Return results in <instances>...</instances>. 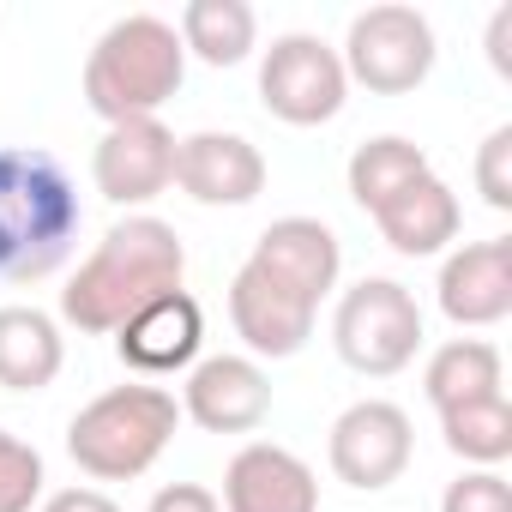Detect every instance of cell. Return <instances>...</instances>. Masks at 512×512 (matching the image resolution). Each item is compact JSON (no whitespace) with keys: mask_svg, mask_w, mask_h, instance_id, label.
Returning a JSON list of instances; mask_svg holds the SVG:
<instances>
[{"mask_svg":"<svg viewBox=\"0 0 512 512\" xmlns=\"http://www.w3.org/2000/svg\"><path fill=\"white\" fill-rule=\"evenodd\" d=\"M187 278V247L163 217H121L109 223V235L91 247V260L67 278L61 290V320L91 332V338H115L145 302L181 290Z\"/></svg>","mask_w":512,"mask_h":512,"instance_id":"6da1fadb","label":"cell"},{"mask_svg":"<svg viewBox=\"0 0 512 512\" xmlns=\"http://www.w3.org/2000/svg\"><path fill=\"white\" fill-rule=\"evenodd\" d=\"M79 223V187L61 169V157L37 145H0V278H55L79 241Z\"/></svg>","mask_w":512,"mask_h":512,"instance_id":"7a4b0ae2","label":"cell"},{"mask_svg":"<svg viewBox=\"0 0 512 512\" xmlns=\"http://www.w3.org/2000/svg\"><path fill=\"white\" fill-rule=\"evenodd\" d=\"M181 79H187V49H181L175 25L157 13H127L97 37V49L85 61V103L109 127L151 121L181 91Z\"/></svg>","mask_w":512,"mask_h":512,"instance_id":"3957f363","label":"cell"},{"mask_svg":"<svg viewBox=\"0 0 512 512\" xmlns=\"http://www.w3.org/2000/svg\"><path fill=\"white\" fill-rule=\"evenodd\" d=\"M175 428H181L175 392L133 380V386L97 392L67 422V452H73V464L91 482H133V476H145L163 458V446L175 440Z\"/></svg>","mask_w":512,"mask_h":512,"instance_id":"277c9868","label":"cell"},{"mask_svg":"<svg viewBox=\"0 0 512 512\" xmlns=\"http://www.w3.org/2000/svg\"><path fill=\"white\" fill-rule=\"evenodd\" d=\"M332 344H338L344 368L386 380V374L416 362V350H422V308H416V296L398 278H362V284H350L338 296Z\"/></svg>","mask_w":512,"mask_h":512,"instance_id":"5b68a950","label":"cell"},{"mask_svg":"<svg viewBox=\"0 0 512 512\" xmlns=\"http://www.w3.org/2000/svg\"><path fill=\"white\" fill-rule=\"evenodd\" d=\"M434 25L416 13V7H398V0H386V7H368L350 19V37L338 49L350 85H368L374 97H404L416 91L428 73H434Z\"/></svg>","mask_w":512,"mask_h":512,"instance_id":"8992f818","label":"cell"},{"mask_svg":"<svg viewBox=\"0 0 512 512\" xmlns=\"http://www.w3.org/2000/svg\"><path fill=\"white\" fill-rule=\"evenodd\" d=\"M260 103L284 127H326L350 103V73L326 37L284 31V37H272V49L260 61Z\"/></svg>","mask_w":512,"mask_h":512,"instance_id":"52a82bcc","label":"cell"},{"mask_svg":"<svg viewBox=\"0 0 512 512\" xmlns=\"http://www.w3.org/2000/svg\"><path fill=\"white\" fill-rule=\"evenodd\" d=\"M410 452H416V434H410V416L392 404V398H362L350 404L338 422H332V440H326V458H332V476L374 494L386 482H398L410 470Z\"/></svg>","mask_w":512,"mask_h":512,"instance_id":"ba28073f","label":"cell"},{"mask_svg":"<svg viewBox=\"0 0 512 512\" xmlns=\"http://www.w3.org/2000/svg\"><path fill=\"white\" fill-rule=\"evenodd\" d=\"M314 314L320 308L308 296H296L253 260H241V272L229 278V326L253 356H272V362L302 356V344L314 338Z\"/></svg>","mask_w":512,"mask_h":512,"instance_id":"9c48e42d","label":"cell"},{"mask_svg":"<svg viewBox=\"0 0 512 512\" xmlns=\"http://www.w3.org/2000/svg\"><path fill=\"white\" fill-rule=\"evenodd\" d=\"M91 181L109 205H151L157 193L175 187V133L157 115L151 121H115L97 139Z\"/></svg>","mask_w":512,"mask_h":512,"instance_id":"30bf717a","label":"cell"},{"mask_svg":"<svg viewBox=\"0 0 512 512\" xmlns=\"http://www.w3.org/2000/svg\"><path fill=\"white\" fill-rule=\"evenodd\" d=\"M181 416H193L205 434H253L272 416V380L253 356H205L187 368Z\"/></svg>","mask_w":512,"mask_h":512,"instance_id":"8fae6325","label":"cell"},{"mask_svg":"<svg viewBox=\"0 0 512 512\" xmlns=\"http://www.w3.org/2000/svg\"><path fill=\"white\" fill-rule=\"evenodd\" d=\"M175 187L193 205H253L266 193V157L241 133H187L175 139Z\"/></svg>","mask_w":512,"mask_h":512,"instance_id":"7c38bea8","label":"cell"},{"mask_svg":"<svg viewBox=\"0 0 512 512\" xmlns=\"http://www.w3.org/2000/svg\"><path fill=\"white\" fill-rule=\"evenodd\" d=\"M440 314L452 326H500L512 314V235L464 241L440 266Z\"/></svg>","mask_w":512,"mask_h":512,"instance_id":"4fadbf2b","label":"cell"},{"mask_svg":"<svg viewBox=\"0 0 512 512\" xmlns=\"http://www.w3.org/2000/svg\"><path fill=\"white\" fill-rule=\"evenodd\" d=\"M223 512H320L314 470L272 440H247L223 470Z\"/></svg>","mask_w":512,"mask_h":512,"instance_id":"5bb4252c","label":"cell"},{"mask_svg":"<svg viewBox=\"0 0 512 512\" xmlns=\"http://www.w3.org/2000/svg\"><path fill=\"white\" fill-rule=\"evenodd\" d=\"M253 266H266L278 284H290L296 296H308L314 308L338 290V272H344V247H338V229L320 223V217H278L247 253Z\"/></svg>","mask_w":512,"mask_h":512,"instance_id":"9a60e30c","label":"cell"},{"mask_svg":"<svg viewBox=\"0 0 512 512\" xmlns=\"http://www.w3.org/2000/svg\"><path fill=\"white\" fill-rule=\"evenodd\" d=\"M199 344H205V314L187 290H169L157 302H145L121 332H115V356L139 374H175V368H193L199 362Z\"/></svg>","mask_w":512,"mask_h":512,"instance_id":"2e32d148","label":"cell"},{"mask_svg":"<svg viewBox=\"0 0 512 512\" xmlns=\"http://www.w3.org/2000/svg\"><path fill=\"white\" fill-rule=\"evenodd\" d=\"M380 235L392 253H404V260H428V253H446V241H458V193L428 169L422 181H410L404 193H392L380 211H374Z\"/></svg>","mask_w":512,"mask_h":512,"instance_id":"e0dca14e","label":"cell"},{"mask_svg":"<svg viewBox=\"0 0 512 512\" xmlns=\"http://www.w3.org/2000/svg\"><path fill=\"white\" fill-rule=\"evenodd\" d=\"M61 362H67V344L43 308H0V386L43 392V386H55Z\"/></svg>","mask_w":512,"mask_h":512,"instance_id":"ac0fdd59","label":"cell"},{"mask_svg":"<svg viewBox=\"0 0 512 512\" xmlns=\"http://www.w3.org/2000/svg\"><path fill=\"white\" fill-rule=\"evenodd\" d=\"M175 37H181V49L199 55L205 67H241V61L253 55L260 19H253L247 0H187Z\"/></svg>","mask_w":512,"mask_h":512,"instance_id":"d6986e66","label":"cell"},{"mask_svg":"<svg viewBox=\"0 0 512 512\" xmlns=\"http://www.w3.org/2000/svg\"><path fill=\"white\" fill-rule=\"evenodd\" d=\"M422 392H428L434 410H458V404L494 398L500 392V350L488 338H452V344H440L428 356Z\"/></svg>","mask_w":512,"mask_h":512,"instance_id":"ffe728a7","label":"cell"},{"mask_svg":"<svg viewBox=\"0 0 512 512\" xmlns=\"http://www.w3.org/2000/svg\"><path fill=\"white\" fill-rule=\"evenodd\" d=\"M422 175H428V151L416 139H404V133H380V139H368V145L350 151V199L368 217L392 193H404L410 181H422Z\"/></svg>","mask_w":512,"mask_h":512,"instance_id":"44dd1931","label":"cell"},{"mask_svg":"<svg viewBox=\"0 0 512 512\" xmlns=\"http://www.w3.org/2000/svg\"><path fill=\"white\" fill-rule=\"evenodd\" d=\"M440 434H446V452H458L476 470L506 464L512 458V404H506V392L458 404V410H440Z\"/></svg>","mask_w":512,"mask_h":512,"instance_id":"7402d4cb","label":"cell"},{"mask_svg":"<svg viewBox=\"0 0 512 512\" xmlns=\"http://www.w3.org/2000/svg\"><path fill=\"white\" fill-rule=\"evenodd\" d=\"M43 452L0 428V512H31L43 500Z\"/></svg>","mask_w":512,"mask_h":512,"instance_id":"603a6c76","label":"cell"},{"mask_svg":"<svg viewBox=\"0 0 512 512\" xmlns=\"http://www.w3.org/2000/svg\"><path fill=\"white\" fill-rule=\"evenodd\" d=\"M440 512H512V482L500 470H464L458 482H446Z\"/></svg>","mask_w":512,"mask_h":512,"instance_id":"cb8c5ba5","label":"cell"},{"mask_svg":"<svg viewBox=\"0 0 512 512\" xmlns=\"http://www.w3.org/2000/svg\"><path fill=\"white\" fill-rule=\"evenodd\" d=\"M476 193L494 211H512V127H494L476 151Z\"/></svg>","mask_w":512,"mask_h":512,"instance_id":"d4e9b609","label":"cell"},{"mask_svg":"<svg viewBox=\"0 0 512 512\" xmlns=\"http://www.w3.org/2000/svg\"><path fill=\"white\" fill-rule=\"evenodd\" d=\"M145 512H223L217 506V494L211 488H199V482H169V488H157L151 494V506Z\"/></svg>","mask_w":512,"mask_h":512,"instance_id":"484cf974","label":"cell"},{"mask_svg":"<svg viewBox=\"0 0 512 512\" xmlns=\"http://www.w3.org/2000/svg\"><path fill=\"white\" fill-rule=\"evenodd\" d=\"M43 512H121V506L103 488H61V494L43 500Z\"/></svg>","mask_w":512,"mask_h":512,"instance_id":"4316f807","label":"cell"},{"mask_svg":"<svg viewBox=\"0 0 512 512\" xmlns=\"http://www.w3.org/2000/svg\"><path fill=\"white\" fill-rule=\"evenodd\" d=\"M506 43H512V7H500V13H494V25H488V61H494V73H512Z\"/></svg>","mask_w":512,"mask_h":512,"instance_id":"83f0119b","label":"cell"}]
</instances>
